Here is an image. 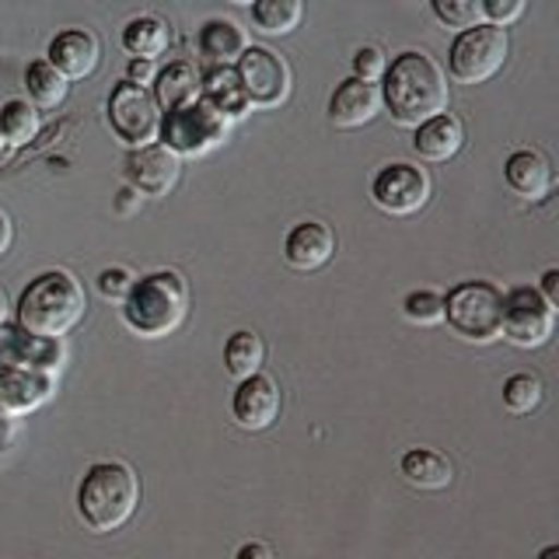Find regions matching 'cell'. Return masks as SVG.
Returning a JSON list of instances; mask_svg holds the SVG:
<instances>
[{
	"instance_id": "1",
	"label": "cell",
	"mask_w": 559,
	"mask_h": 559,
	"mask_svg": "<svg viewBox=\"0 0 559 559\" xmlns=\"http://www.w3.org/2000/svg\"><path fill=\"white\" fill-rule=\"evenodd\" d=\"M381 105L392 112L399 127H424L427 119L448 112V78L433 57L419 49H406L384 67Z\"/></svg>"
},
{
	"instance_id": "2",
	"label": "cell",
	"mask_w": 559,
	"mask_h": 559,
	"mask_svg": "<svg viewBox=\"0 0 559 559\" xmlns=\"http://www.w3.org/2000/svg\"><path fill=\"white\" fill-rule=\"evenodd\" d=\"M87 311L84 287L67 270L39 273L22 290L17 301V325L35 340H63L70 329H78Z\"/></svg>"
},
{
	"instance_id": "3",
	"label": "cell",
	"mask_w": 559,
	"mask_h": 559,
	"mask_svg": "<svg viewBox=\"0 0 559 559\" xmlns=\"http://www.w3.org/2000/svg\"><path fill=\"white\" fill-rule=\"evenodd\" d=\"M140 507V479L127 462H95L78 486V514L92 532H119Z\"/></svg>"
},
{
	"instance_id": "4",
	"label": "cell",
	"mask_w": 559,
	"mask_h": 559,
	"mask_svg": "<svg viewBox=\"0 0 559 559\" xmlns=\"http://www.w3.org/2000/svg\"><path fill=\"white\" fill-rule=\"evenodd\" d=\"M189 314V287L175 270H157L133 280L122 301V322L140 340H162L175 332Z\"/></svg>"
},
{
	"instance_id": "5",
	"label": "cell",
	"mask_w": 559,
	"mask_h": 559,
	"mask_svg": "<svg viewBox=\"0 0 559 559\" xmlns=\"http://www.w3.org/2000/svg\"><path fill=\"white\" fill-rule=\"evenodd\" d=\"M444 322L468 343H493L503 329V290L489 280H465L444 297Z\"/></svg>"
},
{
	"instance_id": "6",
	"label": "cell",
	"mask_w": 559,
	"mask_h": 559,
	"mask_svg": "<svg viewBox=\"0 0 559 559\" xmlns=\"http://www.w3.org/2000/svg\"><path fill=\"white\" fill-rule=\"evenodd\" d=\"M227 127H231V122L217 109H210L203 98H197L192 105L165 112L157 136H162V147H168L175 157H203L224 144Z\"/></svg>"
},
{
	"instance_id": "7",
	"label": "cell",
	"mask_w": 559,
	"mask_h": 559,
	"mask_svg": "<svg viewBox=\"0 0 559 559\" xmlns=\"http://www.w3.org/2000/svg\"><path fill=\"white\" fill-rule=\"evenodd\" d=\"M507 57H511V35L497 25H476L468 32H459V39L451 43L448 70L459 84H483L497 78Z\"/></svg>"
},
{
	"instance_id": "8",
	"label": "cell",
	"mask_w": 559,
	"mask_h": 559,
	"mask_svg": "<svg viewBox=\"0 0 559 559\" xmlns=\"http://www.w3.org/2000/svg\"><path fill=\"white\" fill-rule=\"evenodd\" d=\"M241 92L252 109H276L290 95V63L266 46H249L235 63Z\"/></svg>"
},
{
	"instance_id": "9",
	"label": "cell",
	"mask_w": 559,
	"mask_h": 559,
	"mask_svg": "<svg viewBox=\"0 0 559 559\" xmlns=\"http://www.w3.org/2000/svg\"><path fill=\"white\" fill-rule=\"evenodd\" d=\"M109 127L130 151L147 147L157 136V130H162V109H157L147 87L122 81L109 95Z\"/></svg>"
},
{
	"instance_id": "10",
	"label": "cell",
	"mask_w": 559,
	"mask_h": 559,
	"mask_svg": "<svg viewBox=\"0 0 559 559\" xmlns=\"http://www.w3.org/2000/svg\"><path fill=\"white\" fill-rule=\"evenodd\" d=\"M371 200L378 210H384V214H392V217L419 214V210L430 203V175L419 165L392 162L374 175Z\"/></svg>"
},
{
	"instance_id": "11",
	"label": "cell",
	"mask_w": 559,
	"mask_h": 559,
	"mask_svg": "<svg viewBox=\"0 0 559 559\" xmlns=\"http://www.w3.org/2000/svg\"><path fill=\"white\" fill-rule=\"evenodd\" d=\"M556 329V311L542 301L535 287H514L503 294V329L500 336L511 340L521 349L549 343Z\"/></svg>"
},
{
	"instance_id": "12",
	"label": "cell",
	"mask_w": 559,
	"mask_h": 559,
	"mask_svg": "<svg viewBox=\"0 0 559 559\" xmlns=\"http://www.w3.org/2000/svg\"><path fill=\"white\" fill-rule=\"evenodd\" d=\"M122 175H127V186L136 197H168L182 175V162L162 144H147L127 154L122 162Z\"/></svg>"
},
{
	"instance_id": "13",
	"label": "cell",
	"mask_w": 559,
	"mask_h": 559,
	"mask_svg": "<svg viewBox=\"0 0 559 559\" xmlns=\"http://www.w3.org/2000/svg\"><path fill=\"white\" fill-rule=\"evenodd\" d=\"M98 57H102V46H98L95 32L67 28V32H60L57 39L49 43L46 63L57 70L63 81H84V78L95 74Z\"/></svg>"
},
{
	"instance_id": "14",
	"label": "cell",
	"mask_w": 559,
	"mask_h": 559,
	"mask_svg": "<svg viewBox=\"0 0 559 559\" xmlns=\"http://www.w3.org/2000/svg\"><path fill=\"white\" fill-rule=\"evenodd\" d=\"M231 413H235V424L241 430H266L276 424L280 416V389L270 374H252L238 381L235 399H231Z\"/></svg>"
},
{
	"instance_id": "15",
	"label": "cell",
	"mask_w": 559,
	"mask_h": 559,
	"mask_svg": "<svg viewBox=\"0 0 559 559\" xmlns=\"http://www.w3.org/2000/svg\"><path fill=\"white\" fill-rule=\"evenodd\" d=\"M378 112H381V87L357 78L340 81L329 98V122L340 130H360Z\"/></svg>"
},
{
	"instance_id": "16",
	"label": "cell",
	"mask_w": 559,
	"mask_h": 559,
	"mask_svg": "<svg viewBox=\"0 0 559 559\" xmlns=\"http://www.w3.org/2000/svg\"><path fill=\"white\" fill-rule=\"evenodd\" d=\"M336 255V231L322 221H301L290 227V235L284 241V259L287 266L297 273L322 270L325 262Z\"/></svg>"
},
{
	"instance_id": "17",
	"label": "cell",
	"mask_w": 559,
	"mask_h": 559,
	"mask_svg": "<svg viewBox=\"0 0 559 559\" xmlns=\"http://www.w3.org/2000/svg\"><path fill=\"white\" fill-rule=\"evenodd\" d=\"M503 179L521 200H546L552 189V165L549 157L535 147H521L503 162Z\"/></svg>"
},
{
	"instance_id": "18",
	"label": "cell",
	"mask_w": 559,
	"mask_h": 559,
	"mask_svg": "<svg viewBox=\"0 0 559 559\" xmlns=\"http://www.w3.org/2000/svg\"><path fill=\"white\" fill-rule=\"evenodd\" d=\"M52 395V374L28 371V367H4L0 371V406L11 416L39 409Z\"/></svg>"
},
{
	"instance_id": "19",
	"label": "cell",
	"mask_w": 559,
	"mask_h": 559,
	"mask_svg": "<svg viewBox=\"0 0 559 559\" xmlns=\"http://www.w3.org/2000/svg\"><path fill=\"white\" fill-rule=\"evenodd\" d=\"M465 144V127L459 116L451 112H441L427 119L424 127H416V136H413V151L424 157V162H433L441 165L448 157H454Z\"/></svg>"
},
{
	"instance_id": "20",
	"label": "cell",
	"mask_w": 559,
	"mask_h": 559,
	"mask_svg": "<svg viewBox=\"0 0 559 559\" xmlns=\"http://www.w3.org/2000/svg\"><path fill=\"white\" fill-rule=\"evenodd\" d=\"M200 98L210 105V109H217L227 122L241 119L252 109L249 98H245V92H241V81L235 74V67H210L200 78Z\"/></svg>"
},
{
	"instance_id": "21",
	"label": "cell",
	"mask_w": 559,
	"mask_h": 559,
	"mask_svg": "<svg viewBox=\"0 0 559 559\" xmlns=\"http://www.w3.org/2000/svg\"><path fill=\"white\" fill-rule=\"evenodd\" d=\"M154 102H157V109H165V112H175V109H182V105H192L200 98V70L179 60V63H168L165 70H157V78H154Z\"/></svg>"
},
{
	"instance_id": "22",
	"label": "cell",
	"mask_w": 559,
	"mask_h": 559,
	"mask_svg": "<svg viewBox=\"0 0 559 559\" xmlns=\"http://www.w3.org/2000/svg\"><path fill=\"white\" fill-rule=\"evenodd\" d=\"M200 52L203 60H210L214 67H235L238 57L249 49V39H245V28H238L227 17H210V22L200 28Z\"/></svg>"
},
{
	"instance_id": "23",
	"label": "cell",
	"mask_w": 559,
	"mask_h": 559,
	"mask_svg": "<svg viewBox=\"0 0 559 559\" xmlns=\"http://www.w3.org/2000/svg\"><path fill=\"white\" fill-rule=\"evenodd\" d=\"M399 468H402V479L416 489H448L454 479L451 462L433 448H409L402 454Z\"/></svg>"
},
{
	"instance_id": "24",
	"label": "cell",
	"mask_w": 559,
	"mask_h": 559,
	"mask_svg": "<svg viewBox=\"0 0 559 559\" xmlns=\"http://www.w3.org/2000/svg\"><path fill=\"white\" fill-rule=\"evenodd\" d=\"M171 46V28L165 17L157 14H140L122 28V49L130 52L133 60H154Z\"/></svg>"
},
{
	"instance_id": "25",
	"label": "cell",
	"mask_w": 559,
	"mask_h": 559,
	"mask_svg": "<svg viewBox=\"0 0 559 559\" xmlns=\"http://www.w3.org/2000/svg\"><path fill=\"white\" fill-rule=\"evenodd\" d=\"M262 364H266V343H262L259 332L238 329V332L227 336V343H224V367H227V374L245 381V378L259 374Z\"/></svg>"
},
{
	"instance_id": "26",
	"label": "cell",
	"mask_w": 559,
	"mask_h": 559,
	"mask_svg": "<svg viewBox=\"0 0 559 559\" xmlns=\"http://www.w3.org/2000/svg\"><path fill=\"white\" fill-rule=\"evenodd\" d=\"M301 0H255L252 4V25L262 35H290L301 25Z\"/></svg>"
},
{
	"instance_id": "27",
	"label": "cell",
	"mask_w": 559,
	"mask_h": 559,
	"mask_svg": "<svg viewBox=\"0 0 559 559\" xmlns=\"http://www.w3.org/2000/svg\"><path fill=\"white\" fill-rule=\"evenodd\" d=\"M25 87H28V98H32V109H57V105L67 98V81L46 60L28 63Z\"/></svg>"
},
{
	"instance_id": "28",
	"label": "cell",
	"mask_w": 559,
	"mask_h": 559,
	"mask_svg": "<svg viewBox=\"0 0 559 559\" xmlns=\"http://www.w3.org/2000/svg\"><path fill=\"white\" fill-rule=\"evenodd\" d=\"M0 133H4L11 144H28V140L39 133V112L32 109V102L25 98H11L0 109Z\"/></svg>"
},
{
	"instance_id": "29",
	"label": "cell",
	"mask_w": 559,
	"mask_h": 559,
	"mask_svg": "<svg viewBox=\"0 0 559 559\" xmlns=\"http://www.w3.org/2000/svg\"><path fill=\"white\" fill-rule=\"evenodd\" d=\"M542 395H546V384L538 374H511L503 381V406L514 416H528L542 406Z\"/></svg>"
},
{
	"instance_id": "30",
	"label": "cell",
	"mask_w": 559,
	"mask_h": 559,
	"mask_svg": "<svg viewBox=\"0 0 559 559\" xmlns=\"http://www.w3.org/2000/svg\"><path fill=\"white\" fill-rule=\"evenodd\" d=\"M433 17L448 28H476L483 25V0H433L430 4Z\"/></svg>"
},
{
	"instance_id": "31",
	"label": "cell",
	"mask_w": 559,
	"mask_h": 559,
	"mask_svg": "<svg viewBox=\"0 0 559 559\" xmlns=\"http://www.w3.org/2000/svg\"><path fill=\"white\" fill-rule=\"evenodd\" d=\"M402 314L413 322V325H441L444 322V297L437 290H413L406 294V301H402Z\"/></svg>"
},
{
	"instance_id": "32",
	"label": "cell",
	"mask_w": 559,
	"mask_h": 559,
	"mask_svg": "<svg viewBox=\"0 0 559 559\" xmlns=\"http://www.w3.org/2000/svg\"><path fill=\"white\" fill-rule=\"evenodd\" d=\"M384 67H389V57H384L378 46H360L354 52V78L357 81L378 84L384 78Z\"/></svg>"
},
{
	"instance_id": "33",
	"label": "cell",
	"mask_w": 559,
	"mask_h": 559,
	"mask_svg": "<svg viewBox=\"0 0 559 559\" xmlns=\"http://www.w3.org/2000/svg\"><path fill=\"white\" fill-rule=\"evenodd\" d=\"M133 273L122 270V266H112V270H102L98 273V290L102 297H109V301H127V294L133 287Z\"/></svg>"
},
{
	"instance_id": "34",
	"label": "cell",
	"mask_w": 559,
	"mask_h": 559,
	"mask_svg": "<svg viewBox=\"0 0 559 559\" xmlns=\"http://www.w3.org/2000/svg\"><path fill=\"white\" fill-rule=\"evenodd\" d=\"M521 14H524L521 0H486V4H483V22L486 25H497V28L514 25Z\"/></svg>"
},
{
	"instance_id": "35",
	"label": "cell",
	"mask_w": 559,
	"mask_h": 559,
	"mask_svg": "<svg viewBox=\"0 0 559 559\" xmlns=\"http://www.w3.org/2000/svg\"><path fill=\"white\" fill-rule=\"evenodd\" d=\"M154 78H157L154 60H130V67H127V81L130 84L147 87V84H154Z\"/></svg>"
},
{
	"instance_id": "36",
	"label": "cell",
	"mask_w": 559,
	"mask_h": 559,
	"mask_svg": "<svg viewBox=\"0 0 559 559\" xmlns=\"http://www.w3.org/2000/svg\"><path fill=\"white\" fill-rule=\"evenodd\" d=\"M538 294H542V301H546L552 311L559 308V270H546V276H542Z\"/></svg>"
},
{
	"instance_id": "37",
	"label": "cell",
	"mask_w": 559,
	"mask_h": 559,
	"mask_svg": "<svg viewBox=\"0 0 559 559\" xmlns=\"http://www.w3.org/2000/svg\"><path fill=\"white\" fill-rule=\"evenodd\" d=\"M235 559H276V556L266 542H245V546L235 552Z\"/></svg>"
},
{
	"instance_id": "38",
	"label": "cell",
	"mask_w": 559,
	"mask_h": 559,
	"mask_svg": "<svg viewBox=\"0 0 559 559\" xmlns=\"http://www.w3.org/2000/svg\"><path fill=\"white\" fill-rule=\"evenodd\" d=\"M11 441H14V416L0 406V451H8Z\"/></svg>"
},
{
	"instance_id": "39",
	"label": "cell",
	"mask_w": 559,
	"mask_h": 559,
	"mask_svg": "<svg viewBox=\"0 0 559 559\" xmlns=\"http://www.w3.org/2000/svg\"><path fill=\"white\" fill-rule=\"evenodd\" d=\"M136 203H140V197H136V192H133V189L127 186V189L119 192V200H116V214H119V217L133 214V206H136Z\"/></svg>"
},
{
	"instance_id": "40",
	"label": "cell",
	"mask_w": 559,
	"mask_h": 559,
	"mask_svg": "<svg viewBox=\"0 0 559 559\" xmlns=\"http://www.w3.org/2000/svg\"><path fill=\"white\" fill-rule=\"evenodd\" d=\"M11 238H14V231H11V221H8L4 210H0V255H4V252L11 249Z\"/></svg>"
},
{
	"instance_id": "41",
	"label": "cell",
	"mask_w": 559,
	"mask_h": 559,
	"mask_svg": "<svg viewBox=\"0 0 559 559\" xmlns=\"http://www.w3.org/2000/svg\"><path fill=\"white\" fill-rule=\"evenodd\" d=\"M538 559H559V546H546L538 552Z\"/></svg>"
},
{
	"instance_id": "42",
	"label": "cell",
	"mask_w": 559,
	"mask_h": 559,
	"mask_svg": "<svg viewBox=\"0 0 559 559\" xmlns=\"http://www.w3.org/2000/svg\"><path fill=\"white\" fill-rule=\"evenodd\" d=\"M4 319H8V294L0 290V325H4Z\"/></svg>"
}]
</instances>
